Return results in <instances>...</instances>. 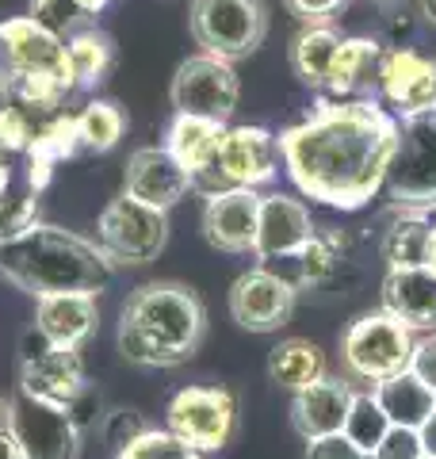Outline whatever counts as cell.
Returning a JSON list of instances; mask_svg holds the SVG:
<instances>
[{
  "label": "cell",
  "mask_w": 436,
  "mask_h": 459,
  "mask_svg": "<svg viewBox=\"0 0 436 459\" xmlns=\"http://www.w3.org/2000/svg\"><path fill=\"white\" fill-rule=\"evenodd\" d=\"M77 4L84 8V16H89V20H92V16H100V12H104V8L111 4V0H77Z\"/></svg>",
  "instance_id": "bcb514c9"
},
{
  "label": "cell",
  "mask_w": 436,
  "mask_h": 459,
  "mask_svg": "<svg viewBox=\"0 0 436 459\" xmlns=\"http://www.w3.org/2000/svg\"><path fill=\"white\" fill-rule=\"evenodd\" d=\"M126 134V115L119 104L111 100H89L81 111H77V138H81V150H92V153H108L123 142Z\"/></svg>",
  "instance_id": "4dcf8cb0"
},
{
  "label": "cell",
  "mask_w": 436,
  "mask_h": 459,
  "mask_svg": "<svg viewBox=\"0 0 436 459\" xmlns=\"http://www.w3.org/2000/svg\"><path fill=\"white\" fill-rule=\"evenodd\" d=\"M77 150H81L77 115L54 111V115H47V119H39L31 146H27V153H23L27 157V188L39 195L54 180V169L62 165L65 157L77 153Z\"/></svg>",
  "instance_id": "7402d4cb"
},
{
  "label": "cell",
  "mask_w": 436,
  "mask_h": 459,
  "mask_svg": "<svg viewBox=\"0 0 436 459\" xmlns=\"http://www.w3.org/2000/svg\"><path fill=\"white\" fill-rule=\"evenodd\" d=\"M12 192V161H8V153H0V195H8Z\"/></svg>",
  "instance_id": "f6af8a7d"
},
{
  "label": "cell",
  "mask_w": 436,
  "mask_h": 459,
  "mask_svg": "<svg viewBox=\"0 0 436 459\" xmlns=\"http://www.w3.org/2000/svg\"><path fill=\"white\" fill-rule=\"evenodd\" d=\"M35 126H39V115H31L16 100L8 108H0V153H8V157L27 153V146L35 138Z\"/></svg>",
  "instance_id": "e575fe53"
},
{
  "label": "cell",
  "mask_w": 436,
  "mask_h": 459,
  "mask_svg": "<svg viewBox=\"0 0 436 459\" xmlns=\"http://www.w3.org/2000/svg\"><path fill=\"white\" fill-rule=\"evenodd\" d=\"M302 23H329L348 0H283Z\"/></svg>",
  "instance_id": "b9f144b4"
},
{
  "label": "cell",
  "mask_w": 436,
  "mask_h": 459,
  "mask_svg": "<svg viewBox=\"0 0 436 459\" xmlns=\"http://www.w3.org/2000/svg\"><path fill=\"white\" fill-rule=\"evenodd\" d=\"M35 329L50 344L62 349H81L96 329H100V303L96 295H42L35 299Z\"/></svg>",
  "instance_id": "44dd1931"
},
{
  "label": "cell",
  "mask_w": 436,
  "mask_h": 459,
  "mask_svg": "<svg viewBox=\"0 0 436 459\" xmlns=\"http://www.w3.org/2000/svg\"><path fill=\"white\" fill-rule=\"evenodd\" d=\"M417 8H421V16L436 27V0H417Z\"/></svg>",
  "instance_id": "681fc988"
},
{
  "label": "cell",
  "mask_w": 436,
  "mask_h": 459,
  "mask_svg": "<svg viewBox=\"0 0 436 459\" xmlns=\"http://www.w3.org/2000/svg\"><path fill=\"white\" fill-rule=\"evenodd\" d=\"M326 376V352L310 337H287L268 352V379L283 391H302Z\"/></svg>",
  "instance_id": "4316f807"
},
{
  "label": "cell",
  "mask_w": 436,
  "mask_h": 459,
  "mask_svg": "<svg viewBox=\"0 0 436 459\" xmlns=\"http://www.w3.org/2000/svg\"><path fill=\"white\" fill-rule=\"evenodd\" d=\"M383 310L395 314L410 333H432L436 329V272H429L425 264L387 268Z\"/></svg>",
  "instance_id": "ffe728a7"
},
{
  "label": "cell",
  "mask_w": 436,
  "mask_h": 459,
  "mask_svg": "<svg viewBox=\"0 0 436 459\" xmlns=\"http://www.w3.org/2000/svg\"><path fill=\"white\" fill-rule=\"evenodd\" d=\"M84 383H89V376H84L77 349L50 344L39 329H31V333L20 341V391L23 394L69 406V402L81 394Z\"/></svg>",
  "instance_id": "4fadbf2b"
},
{
  "label": "cell",
  "mask_w": 436,
  "mask_h": 459,
  "mask_svg": "<svg viewBox=\"0 0 436 459\" xmlns=\"http://www.w3.org/2000/svg\"><path fill=\"white\" fill-rule=\"evenodd\" d=\"M8 104H12V84L4 74H0V108H8Z\"/></svg>",
  "instance_id": "f907efd6"
},
{
  "label": "cell",
  "mask_w": 436,
  "mask_h": 459,
  "mask_svg": "<svg viewBox=\"0 0 436 459\" xmlns=\"http://www.w3.org/2000/svg\"><path fill=\"white\" fill-rule=\"evenodd\" d=\"M187 27L203 54L241 62L257 54L268 35V4L265 0H192Z\"/></svg>",
  "instance_id": "5b68a950"
},
{
  "label": "cell",
  "mask_w": 436,
  "mask_h": 459,
  "mask_svg": "<svg viewBox=\"0 0 436 459\" xmlns=\"http://www.w3.org/2000/svg\"><path fill=\"white\" fill-rule=\"evenodd\" d=\"M379 62H383V47L375 39L363 35L344 39L337 62H333V74L326 81L329 100H356L363 89H371L375 77H379Z\"/></svg>",
  "instance_id": "cb8c5ba5"
},
{
  "label": "cell",
  "mask_w": 436,
  "mask_h": 459,
  "mask_svg": "<svg viewBox=\"0 0 436 459\" xmlns=\"http://www.w3.org/2000/svg\"><path fill=\"white\" fill-rule=\"evenodd\" d=\"M421 264H425L429 272H436V226H432V234H429V246H425V261H421Z\"/></svg>",
  "instance_id": "7dc6e473"
},
{
  "label": "cell",
  "mask_w": 436,
  "mask_h": 459,
  "mask_svg": "<svg viewBox=\"0 0 436 459\" xmlns=\"http://www.w3.org/2000/svg\"><path fill=\"white\" fill-rule=\"evenodd\" d=\"M207 337V307L187 283L153 280L126 295L119 314V356L135 368H180Z\"/></svg>",
  "instance_id": "7a4b0ae2"
},
{
  "label": "cell",
  "mask_w": 436,
  "mask_h": 459,
  "mask_svg": "<svg viewBox=\"0 0 436 459\" xmlns=\"http://www.w3.org/2000/svg\"><path fill=\"white\" fill-rule=\"evenodd\" d=\"M65 62H69V77L73 89H96L104 84L111 65H115V42L100 31V27H81L65 39Z\"/></svg>",
  "instance_id": "f1b7e54d"
},
{
  "label": "cell",
  "mask_w": 436,
  "mask_h": 459,
  "mask_svg": "<svg viewBox=\"0 0 436 459\" xmlns=\"http://www.w3.org/2000/svg\"><path fill=\"white\" fill-rule=\"evenodd\" d=\"M8 410H12V398H8L4 391H0V433L8 429Z\"/></svg>",
  "instance_id": "c3c4849f"
},
{
  "label": "cell",
  "mask_w": 436,
  "mask_h": 459,
  "mask_svg": "<svg viewBox=\"0 0 436 459\" xmlns=\"http://www.w3.org/2000/svg\"><path fill=\"white\" fill-rule=\"evenodd\" d=\"M353 383L341 376H326L291 394V425L302 440H318L329 433H341L348 406H353Z\"/></svg>",
  "instance_id": "d6986e66"
},
{
  "label": "cell",
  "mask_w": 436,
  "mask_h": 459,
  "mask_svg": "<svg viewBox=\"0 0 436 459\" xmlns=\"http://www.w3.org/2000/svg\"><path fill=\"white\" fill-rule=\"evenodd\" d=\"M299 303L295 280L280 276L272 268H249L241 272L230 287V318H234L245 333H275L291 322Z\"/></svg>",
  "instance_id": "5bb4252c"
},
{
  "label": "cell",
  "mask_w": 436,
  "mask_h": 459,
  "mask_svg": "<svg viewBox=\"0 0 436 459\" xmlns=\"http://www.w3.org/2000/svg\"><path fill=\"white\" fill-rule=\"evenodd\" d=\"M318 226L310 219V207L287 192L260 195V219H257V241L253 256L260 264L268 261H295L310 246Z\"/></svg>",
  "instance_id": "9a60e30c"
},
{
  "label": "cell",
  "mask_w": 436,
  "mask_h": 459,
  "mask_svg": "<svg viewBox=\"0 0 436 459\" xmlns=\"http://www.w3.org/2000/svg\"><path fill=\"white\" fill-rule=\"evenodd\" d=\"M96 241L115 264H130V268L150 264L169 246V211H157L123 192L100 211Z\"/></svg>",
  "instance_id": "ba28073f"
},
{
  "label": "cell",
  "mask_w": 436,
  "mask_h": 459,
  "mask_svg": "<svg viewBox=\"0 0 436 459\" xmlns=\"http://www.w3.org/2000/svg\"><path fill=\"white\" fill-rule=\"evenodd\" d=\"M192 188H196L192 172H187L165 146H142L126 157L123 192L130 199H142V204H150L157 211H172Z\"/></svg>",
  "instance_id": "2e32d148"
},
{
  "label": "cell",
  "mask_w": 436,
  "mask_h": 459,
  "mask_svg": "<svg viewBox=\"0 0 436 459\" xmlns=\"http://www.w3.org/2000/svg\"><path fill=\"white\" fill-rule=\"evenodd\" d=\"M230 126L218 119H203V115H172V123L165 126V150L177 157V161L192 172V180L203 169L214 161L218 146H222Z\"/></svg>",
  "instance_id": "603a6c76"
},
{
  "label": "cell",
  "mask_w": 436,
  "mask_h": 459,
  "mask_svg": "<svg viewBox=\"0 0 436 459\" xmlns=\"http://www.w3.org/2000/svg\"><path fill=\"white\" fill-rule=\"evenodd\" d=\"M307 459H368V455H363L344 433H329V437L307 440Z\"/></svg>",
  "instance_id": "60d3db41"
},
{
  "label": "cell",
  "mask_w": 436,
  "mask_h": 459,
  "mask_svg": "<svg viewBox=\"0 0 436 459\" xmlns=\"http://www.w3.org/2000/svg\"><path fill=\"white\" fill-rule=\"evenodd\" d=\"M341 433L356 444V448L371 459V452L379 448V440L390 433V418L387 410L379 406V398L371 391H356L353 394V406H348V418H344V429Z\"/></svg>",
  "instance_id": "1f68e13d"
},
{
  "label": "cell",
  "mask_w": 436,
  "mask_h": 459,
  "mask_svg": "<svg viewBox=\"0 0 436 459\" xmlns=\"http://www.w3.org/2000/svg\"><path fill=\"white\" fill-rule=\"evenodd\" d=\"M0 276L31 299L65 291L100 299L115 280V261L100 249V241L35 222L0 246Z\"/></svg>",
  "instance_id": "3957f363"
},
{
  "label": "cell",
  "mask_w": 436,
  "mask_h": 459,
  "mask_svg": "<svg viewBox=\"0 0 436 459\" xmlns=\"http://www.w3.org/2000/svg\"><path fill=\"white\" fill-rule=\"evenodd\" d=\"M410 356H414V333L387 310L360 314L341 337V360L348 376L371 386L405 371Z\"/></svg>",
  "instance_id": "8992f818"
},
{
  "label": "cell",
  "mask_w": 436,
  "mask_h": 459,
  "mask_svg": "<svg viewBox=\"0 0 436 459\" xmlns=\"http://www.w3.org/2000/svg\"><path fill=\"white\" fill-rule=\"evenodd\" d=\"M421 455H425L421 433L417 429H402V425H390V433L371 452V459H421Z\"/></svg>",
  "instance_id": "74e56055"
},
{
  "label": "cell",
  "mask_w": 436,
  "mask_h": 459,
  "mask_svg": "<svg viewBox=\"0 0 436 459\" xmlns=\"http://www.w3.org/2000/svg\"><path fill=\"white\" fill-rule=\"evenodd\" d=\"M257 219H260L257 188L214 192L203 204V238H207L211 249L222 253H253Z\"/></svg>",
  "instance_id": "ac0fdd59"
},
{
  "label": "cell",
  "mask_w": 436,
  "mask_h": 459,
  "mask_svg": "<svg viewBox=\"0 0 436 459\" xmlns=\"http://www.w3.org/2000/svg\"><path fill=\"white\" fill-rule=\"evenodd\" d=\"M383 188L395 207H436V108L398 123V150Z\"/></svg>",
  "instance_id": "9c48e42d"
},
{
  "label": "cell",
  "mask_w": 436,
  "mask_h": 459,
  "mask_svg": "<svg viewBox=\"0 0 436 459\" xmlns=\"http://www.w3.org/2000/svg\"><path fill=\"white\" fill-rule=\"evenodd\" d=\"M375 89H379V96L402 115V119L405 115L436 108V57H425L410 47L383 50Z\"/></svg>",
  "instance_id": "e0dca14e"
},
{
  "label": "cell",
  "mask_w": 436,
  "mask_h": 459,
  "mask_svg": "<svg viewBox=\"0 0 436 459\" xmlns=\"http://www.w3.org/2000/svg\"><path fill=\"white\" fill-rule=\"evenodd\" d=\"M0 459H23V455H20V444L12 440L8 429H4V433H0Z\"/></svg>",
  "instance_id": "ee69618b"
},
{
  "label": "cell",
  "mask_w": 436,
  "mask_h": 459,
  "mask_svg": "<svg viewBox=\"0 0 436 459\" xmlns=\"http://www.w3.org/2000/svg\"><path fill=\"white\" fill-rule=\"evenodd\" d=\"M65 410H69V418H73V425H77L81 433L96 429L100 421H104V413H108V410H104V402H100V391H96L92 383H84V386H81V394L73 398Z\"/></svg>",
  "instance_id": "f35d334b"
},
{
  "label": "cell",
  "mask_w": 436,
  "mask_h": 459,
  "mask_svg": "<svg viewBox=\"0 0 436 459\" xmlns=\"http://www.w3.org/2000/svg\"><path fill=\"white\" fill-rule=\"evenodd\" d=\"M8 433L20 444L23 459H81L84 433L73 425L69 410L31 394H12Z\"/></svg>",
  "instance_id": "7c38bea8"
},
{
  "label": "cell",
  "mask_w": 436,
  "mask_h": 459,
  "mask_svg": "<svg viewBox=\"0 0 436 459\" xmlns=\"http://www.w3.org/2000/svg\"><path fill=\"white\" fill-rule=\"evenodd\" d=\"M417 433H421V444H425V455H436V406H432V413L425 418V425H421Z\"/></svg>",
  "instance_id": "7bdbcfd3"
},
{
  "label": "cell",
  "mask_w": 436,
  "mask_h": 459,
  "mask_svg": "<svg viewBox=\"0 0 436 459\" xmlns=\"http://www.w3.org/2000/svg\"><path fill=\"white\" fill-rule=\"evenodd\" d=\"M410 371L436 394V329L432 333L414 337V356H410Z\"/></svg>",
  "instance_id": "ab89813d"
},
{
  "label": "cell",
  "mask_w": 436,
  "mask_h": 459,
  "mask_svg": "<svg viewBox=\"0 0 436 459\" xmlns=\"http://www.w3.org/2000/svg\"><path fill=\"white\" fill-rule=\"evenodd\" d=\"M39 222V199L35 192H8L0 195V246H4L8 238L23 234L27 226Z\"/></svg>",
  "instance_id": "d590c367"
},
{
  "label": "cell",
  "mask_w": 436,
  "mask_h": 459,
  "mask_svg": "<svg viewBox=\"0 0 436 459\" xmlns=\"http://www.w3.org/2000/svg\"><path fill=\"white\" fill-rule=\"evenodd\" d=\"M115 459H203V452H196L180 437H172L169 429H150L135 444H126Z\"/></svg>",
  "instance_id": "d6a6232c"
},
{
  "label": "cell",
  "mask_w": 436,
  "mask_h": 459,
  "mask_svg": "<svg viewBox=\"0 0 436 459\" xmlns=\"http://www.w3.org/2000/svg\"><path fill=\"white\" fill-rule=\"evenodd\" d=\"M344 256H348V238L341 234V230H318V234L310 238V246L295 256L299 261L295 287H326L341 272Z\"/></svg>",
  "instance_id": "f546056e"
},
{
  "label": "cell",
  "mask_w": 436,
  "mask_h": 459,
  "mask_svg": "<svg viewBox=\"0 0 436 459\" xmlns=\"http://www.w3.org/2000/svg\"><path fill=\"white\" fill-rule=\"evenodd\" d=\"M0 74L12 84V100L47 119L65 111V96L77 92L65 62V39H57L31 16L0 23Z\"/></svg>",
  "instance_id": "277c9868"
},
{
  "label": "cell",
  "mask_w": 436,
  "mask_h": 459,
  "mask_svg": "<svg viewBox=\"0 0 436 459\" xmlns=\"http://www.w3.org/2000/svg\"><path fill=\"white\" fill-rule=\"evenodd\" d=\"M371 394L379 398V406L387 410L390 425H402V429H421L425 418L432 413V406H436V394L414 376L410 368L383 379V383H375Z\"/></svg>",
  "instance_id": "83f0119b"
},
{
  "label": "cell",
  "mask_w": 436,
  "mask_h": 459,
  "mask_svg": "<svg viewBox=\"0 0 436 459\" xmlns=\"http://www.w3.org/2000/svg\"><path fill=\"white\" fill-rule=\"evenodd\" d=\"M169 100L180 115H203V119L230 123V115L238 111L241 100V77L234 62L199 50L177 65L169 84Z\"/></svg>",
  "instance_id": "8fae6325"
},
{
  "label": "cell",
  "mask_w": 436,
  "mask_h": 459,
  "mask_svg": "<svg viewBox=\"0 0 436 459\" xmlns=\"http://www.w3.org/2000/svg\"><path fill=\"white\" fill-rule=\"evenodd\" d=\"M35 23H42L47 31H54L57 39H69L73 31L89 27V16L77 0H31V12H27Z\"/></svg>",
  "instance_id": "836d02e7"
},
{
  "label": "cell",
  "mask_w": 436,
  "mask_h": 459,
  "mask_svg": "<svg viewBox=\"0 0 436 459\" xmlns=\"http://www.w3.org/2000/svg\"><path fill=\"white\" fill-rule=\"evenodd\" d=\"M436 207H398L383 234V261L387 268H410L425 261V246L432 234Z\"/></svg>",
  "instance_id": "484cf974"
},
{
  "label": "cell",
  "mask_w": 436,
  "mask_h": 459,
  "mask_svg": "<svg viewBox=\"0 0 436 459\" xmlns=\"http://www.w3.org/2000/svg\"><path fill=\"white\" fill-rule=\"evenodd\" d=\"M165 429L196 452H222L238 433V398L230 386H180L169 398Z\"/></svg>",
  "instance_id": "30bf717a"
},
{
  "label": "cell",
  "mask_w": 436,
  "mask_h": 459,
  "mask_svg": "<svg viewBox=\"0 0 436 459\" xmlns=\"http://www.w3.org/2000/svg\"><path fill=\"white\" fill-rule=\"evenodd\" d=\"M280 157L295 188L326 207L360 211L383 192L398 150V119L379 100H322L307 119L287 126Z\"/></svg>",
  "instance_id": "6da1fadb"
},
{
  "label": "cell",
  "mask_w": 436,
  "mask_h": 459,
  "mask_svg": "<svg viewBox=\"0 0 436 459\" xmlns=\"http://www.w3.org/2000/svg\"><path fill=\"white\" fill-rule=\"evenodd\" d=\"M280 138L268 126H230L214 161L196 177L199 192H230V188H260L280 172Z\"/></svg>",
  "instance_id": "52a82bcc"
},
{
  "label": "cell",
  "mask_w": 436,
  "mask_h": 459,
  "mask_svg": "<svg viewBox=\"0 0 436 459\" xmlns=\"http://www.w3.org/2000/svg\"><path fill=\"white\" fill-rule=\"evenodd\" d=\"M421 459H436V455H421Z\"/></svg>",
  "instance_id": "816d5d0a"
},
{
  "label": "cell",
  "mask_w": 436,
  "mask_h": 459,
  "mask_svg": "<svg viewBox=\"0 0 436 459\" xmlns=\"http://www.w3.org/2000/svg\"><path fill=\"white\" fill-rule=\"evenodd\" d=\"M341 42H344V35L329 23H307L291 39V69H295V77L307 84V89L326 92V81L333 74Z\"/></svg>",
  "instance_id": "d4e9b609"
},
{
  "label": "cell",
  "mask_w": 436,
  "mask_h": 459,
  "mask_svg": "<svg viewBox=\"0 0 436 459\" xmlns=\"http://www.w3.org/2000/svg\"><path fill=\"white\" fill-rule=\"evenodd\" d=\"M150 421H145L142 418V413L138 410H108L104 413V421H100V433H104V440L111 444V448L115 452H123L126 448V444H135L142 433H150Z\"/></svg>",
  "instance_id": "8d00e7d4"
}]
</instances>
